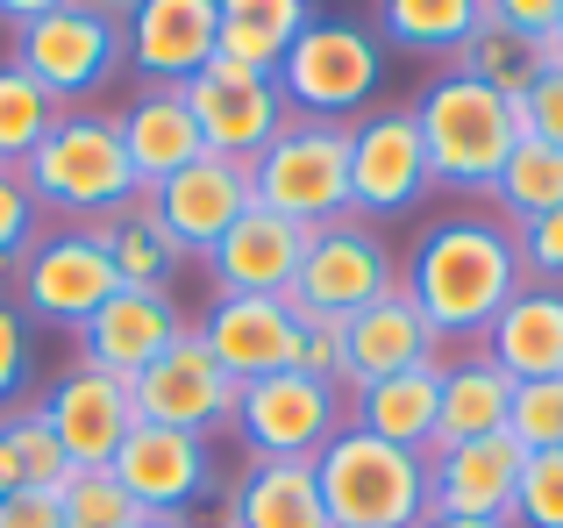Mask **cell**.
<instances>
[{
	"label": "cell",
	"instance_id": "obj_1",
	"mask_svg": "<svg viewBox=\"0 0 563 528\" xmlns=\"http://www.w3.org/2000/svg\"><path fill=\"white\" fill-rule=\"evenodd\" d=\"M399 286L428 315L435 343H485V329L499 321V307L528 286L521 278V243L499 215L456 208L442 222H428L413 237V251L399 257Z\"/></svg>",
	"mask_w": 563,
	"mask_h": 528
},
{
	"label": "cell",
	"instance_id": "obj_2",
	"mask_svg": "<svg viewBox=\"0 0 563 528\" xmlns=\"http://www.w3.org/2000/svg\"><path fill=\"white\" fill-rule=\"evenodd\" d=\"M421 122V151H428V179L456 200H485L493 179L507 172L514 143H521V108L499 100L493 86L464 79V72H435L421 94L407 100Z\"/></svg>",
	"mask_w": 563,
	"mask_h": 528
},
{
	"label": "cell",
	"instance_id": "obj_3",
	"mask_svg": "<svg viewBox=\"0 0 563 528\" xmlns=\"http://www.w3.org/2000/svg\"><path fill=\"white\" fill-rule=\"evenodd\" d=\"M22 179L36 194L43 222H79L93 229L100 215H114L122 200H136V172L122 151V122L100 108H71L51 122V136L22 157Z\"/></svg>",
	"mask_w": 563,
	"mask_h": 528
},
{
	"label": "cell",
	"instance_id": "obj_4",
	"mask_svg": "<svg viewBox=\"0 0 563 528\" xmlns=\"http://www.w3.org/2000/svg\"><path fill=\"white\" fill-rule=\"evenodd\" d=\"M385 86V43L372 22H350V14H314L300 43L278 65V94L300 122H357L378 108Z\"/></svg>",
	"mask_w": 563,
	"mask_h": 528
},
{
	"label": "cell",
	"instance_id": "obj_5",
	"mask_svg": "<svg viewBox=\"0 0 563 528\" xmlns=\"http://www.w3.org/2000/svg\"><path fill=\"white\" fill-rule=\"evenodd\" d=\"M314 486L335 528H421L428 521V458L393 450L364 429H343L321 450Z\"/></svg>",
	"mask_w": 563,
	"mask_h": 528
},
{
	"label": "cell",
	"instance_id": "obj_6",
	"mask_svg": "<svg viewBox=\"0 0 563 528\" xmlns=\"http://www.w3.org/2000/svg\"><path fill=\"white\" fill-rule=\"evenodd\" d=\"M257 208L286 215L292 229H329L350 215V129L343 122H300L292 114L257 157H250Z\"/></svg>",
	"mask_w": 563,
	"mask_h": 528
},
{
	"label": "cell",
	"instance_id": "obj_7",
	"mask_svg": "<svg viewBox=\"0 0 563 528\" xmlns=\"http://www.w3.org/2000/svg\"><path fill=\"white\" fill-rule=\"evenodd\" d=\"M8 286H14V307H22L29 329H65V336H79L86 321L114 300V286H122V278H114V264H108V251H100L93 229H79V222H43L36 243L14 257Z\"/></svg>",
	"mask_w": 563,
	"mask_h": 528
},
{
	"label": "cell",
	"instance_id": "obj_8",
	"mask_svg": "<svg viewBox=\"0 0 563 528\" xmlns=\"http://www.w3.org/2000/svg\"><path fill=\"white\" fill-rule=\"evenodd\" d=\"M14 65L29 72V79L43 86V94L57 100V108H93L100 86H114L129 72V43H122V22L100 8H86V0H65V8H51L43 22L14 29Z\"/></svg>",
	"mask_w": 563,
	"mask_h": 528
},
{
	"label": "cell",
	"instance_id": "obj_9",
	"mask_svg": "<svg viewBox=\"0 0 563 528\" xmlns=\"http://www.w3.org/2000/svg\"><path fill=\"white\" fill-rule=\"evenodd\" d=\"M343 429H350V393L321 386L307 372L250 378L243 400H235V436L264 464H314Z\"/></svg>",
	"mask_w": 563,
	"mask_h": 528
},
{
	"label": "cell",
	"instance_id": "obj_10",
	"mask_svg": "<svg viewBox=\"0 0 563 528\" xmlns=\"http://www.w3.org/2000/svg\"><path fill=\"white\" fill-rule=\"evenodd\" d=\"M399 286V257L393 243L378 237L372 222H357V215H343V222L314 229L307 237V257H300V278H292V307L300 315H364L372 300Z\"/></svg>",
	"mask_w": 563,
	"mask_h": 528
},
{
	"label": "cell",
	"instance_id": "obj_11",
	"mask_svg": "<svg viewBox=\"0 0 563 528\" xmlns=\"http://www.w3.org/2000/svg\"><path fill=\"white\" fill-rule=\"evenodd\" d=\"M435 194L421 151V122L413 108H372L350 122V215L357 222H393V215L421 208Z\"/></svg>",
	"mask_w": 563,
	"mask_h": 528
},
{
	"label": "cell",
	"instance_id": "obj_12",
	"mask_svg": "<svg viewBox=\"0 0 563 528\" xmlns=\"http://www.w3.org/2000/svg\"><path fill=\"white\" fill-rule=\"evenodd\" d=\"M129 400H136V421H151V429H186V436H207V443H214V429H235L243 386L207 358L200 329L186 321V329L157 350L151 372L129 386Z\"/></svg>",
	"mask_w": 563,
	"mask_h": 528
},
{
	"label": "cell",
	"instance_id": "obj_13",
	"mask_svg": "<svg viewBox=\"0 0 563 528\" xmlns=\"http://www.w3.org/2000/svg\"><path fill=\"white\" fill-rule=\"evenodd\" d=\"M108 472L122 479V493L151 521H179L186 507H200L207 493H221L214 443H207V436H186V429H151V421L129 429L122 458H114Z\"/></svg>",
	"mask_w": 563,
	"mask_h": 528
},
{
	"label": "cell",
	"instance_id": "obj_14",
	"mask_svg": "<svg viewBox=\"0 0 563 528\" xmlns=\"http://www.w3.org/2000/svg\"><path fill=\"white\" fill-rule=\"evenodd\" d=\"M186 108H192V129H200L207 151L243 157V165L292 122V108H286V94H278L272 72L229 65V57H214L200 79H186Z\"/></svg>",
	"mask_w": 563,
	"mask_h": 528
},
{
	"label": "cell",
	"instance_id": "obj_15",
	"mask_svg": "<svg viewBox=\"0 0 563 528\" xmlns=\"http://www.w3.org/2000/svg\"><path fill=\"white\" fill-rule=\"evenodd\" d=\"M36 415L57 429L71 472H108V464L122 458L129 429H136V400H129V386L108 378V372H93V364H79V358L36 393Z\"/></svg>",
	"mask_w": 563,
	"mask_h": 528
},
{
	"label": "cell",
	"instance_id": "obj_16",
	"mask_svg": "<svg viewBox=\"0 0 563 528\" xmlns=\"http://www.w3.org/2000/svg\"><path fill=\"white\" fill-rule=\"evenodd\" d=\"M122 43L143 86H186L221 57V8L214 0H136Z\"/></svg>",
	"mask_w": 563,
	"mask_h": 528
},
{
	"label": "cell",
	"instance_id": "obj_17",
	"mask_svg": "<svg viewBox=\"0 0 563 528\" xmlns=\"http://www.w3.org/2000/svg\"><path fill=\"white\" fill-rule=\"evenodd\" d=\"M200 343L235 386L250 378H272V372H292V350H300V307L292 300H250V293H214L200 321Z\"/></svg>",
	"mask_w": 563,
	"mask_h": 528
},
{
	"label": "cell",
	"instance_id": "obj_18",
	"mask_svg": "<svg viewBox=\"0 0 563 528\" xmlns=\"http://www.w3.org/2000/svg\"><path fill=\"white\" fill-rule=\"evenodd\" d=\"M151 200H157V215H165V229L186 243V257H207L250 208H257V186H250L243 157L207 151V157H192L186 172H172L165 186H151Z\"/></svg>",
	"mask_w": 563,
	"mask_h": 528
},
{
	"label": "cell",
	"instance_id": "obj_19",
	"mask_svg": "<svg viewBox=\"0 0 563 528\" xmlns=\"http://www.w3.org/2000/svg\"><path fill=\"white\" fill-rule=\"evenodd\" d=\"M528 450L514 436H471L428 458V515H464V521H514Z\"/></svg>",
	"mask_w": 563,
	"mask_h": 528
},
{
	"label": "cell",
	"instance_id": "obj_20",
	"mask_svg": "<svg viewBox=\"0 0 563 528\" xmlns=\"http://www.w3.org/2000/svg\"><path fill=\"white\" fill-rule=\"evenodd\" d=\"M179 300L172 293H136V286H114V300L100 307L93 321H86L71 343H79V364H93V372L122 378V386H136L143 372L157 364V350L179 336Z\"/></svg>",
	"mask_w": 563,
	"mask_h": 528
},
{
	"label": "cell",
	"instance_id": "obj_21",
	"mask_svg": "<svg viewBox=\"0 0 563 528\" xmlns=\"http://www.w3.org/2000/svg\"><path fill=\"white\" fill-rule=\"evenodd\" d=\"M307 257V229H292L286 215L250 208L229 237L207 251V272H214V293H250V300H292V278H300Z\"/></svg>",
	"mask_w": 563,
	"mask_h": 528
},
{
	"label": "cell",
	"instance_id": "obj_22",
	"mask_svg": "<svg viewBox=\"0 0 563 528\" xmlns=\"http://www.w3.org/2000/svg\"><path fill=\"white\" fill-rule=\"evenodd\" d=\"M114 122H122V151H129V172H136L143 194L165 186L172 172H186L192 157H207L192 108H186V86H136Z\"/></svg>",
	"mask_w": 563,
	"mask_h": 528
},
{
	"label": "cell",
	"instance_id": "obj_23",
	"mask_svg": "<svg viewBox=\"0 0 563 528\" xmlns=\"http://www.w3.org/2000/svg\"><path fill=\"white\" fill-rule=\"evenodd\" d=\"M435 358H442V343L428 329V315L407 300V286H393L364 315H350V393L378 386L393 372H413V364H435Z\"/></svg>",
	"mask_w": 563,
	"mask_h": 528
},
{
	"label": "cell",
	"instance_id": "obj_24",
	"mask_svg": "<svg viewBox=\"0 0 563 528\" xmlns=\"http://www.w3.org/2000/svg\"><path fill=\"white\" fill-rule=\"evenodd\" d=\"M435 415H442V358L350 393V429L378 436L393 450H413V458L435 450Z\"/></svg>",
	"mask_w": 563,
	"mask_h": 528
},
{
	"label": "cell",
	"instance_id": "obj_25",
	"mask_svg": "<svg viewBox=\"0 0 563 528\" xmlns=\"http://www.w3.org/2000/svg\"><path fill=\"white\" fill-rule=\"evenodd\" d=\"M93 237H100V251H108V264H114L122 286H136V293H172V286H179L186 243L165 229V215H157L151 194H136V200H122L114 215H100Z\"/></svg>",
	"mask_w": 563,
	"mask_h": 528
},
{
	"label": "cell",
	"instance_id": "obj_26",
	"mask_svg": "<svg viewBox=\"0 0 563 528\" xmlns=\"http://www.w3.org/2000/svg\"><path fill=\"white\" fill-rule=\"evenodd\" d=\"M478 350L507 378H563V286H521Z\"/></svg>",
	"mask_w": 563,
	"mask_h": 528
},
{
	"label": "cell",
	"instance_id": "obj_27",
	"mask_svg": "<svg viewBox=\"0 0 563 528\" xmlns=\"http://www.w3.org/2000/svg\"><path fill=\"white\" fill-rule=\"evenodd\" d=\"M507 407H514V378L485 358L478 343L442 358V415H435V450L471 443V436H507ZM428 450V458H435Z\"/></svg>",
	"mask_w": 563,
	"mask_h": 528
},
{
	"label": "cell",
	"instance_id": "obj_28",
	"mask_svg": "<svg viewBox=\"0 0 563 528\" xmlns=\"http://www.w3.org/2000/svg\"><path fill=\"white\" fill-rule=\"evenodd\" d=\"M235 501V528H335L329 507H321L314 464H264L250 458L243 472L229 479Z\"/></svg>",
	"mask_w": 563,
	"mask_h": 528
},
{
	"label": "cell",
	"instance_id": "obj_29",
	"mask_svg": "<svg viewBox=\"0 0 563 528\" xmlns=\"http://www.w3.org/2000/svg\"><path fill=\"white\" fill-rule=\"evenodd\" d=\"M556 65V51H550V36H528V29H507V22H493L485 14L478 29H471V43L450 57V72H464V79H478V86H493L499 100H514L521 108L528 94H536V79Z\"/></svg>",
	"mask_w": 563,
	"mask_h": 528
},
{
	"label": "cell",
	"instance_id": "obj_30",
	"mask_svg": "<svg viewBox=\"0 0 563 528\" xmlns=\"http://www.w3.org/2000/svg\"><path fill=\"white\" fill-rule=\"evenodd\" d=\"M221 8V57L250 72H272L286 65V51L314 29V0H214Z\"/></svg>",
	"mask_w": 563,
	"mask_h": 528
},
{
	"label": "cell",
	"instance_id": "obj_31",
	"mask_svg": "<svg viewBox=\"0 0 563 528\" xmlns=\"http://www.w3.org/2000/svg\"><path fill=\"white\" fill-rule=\"evenodd\" d=\"M485 22V0H378V43L407 57H442L450 65Z\"/></svg>",
	"mask_w": 563,
	"mask_h": 528
},
{
	"label": "cell",
	"instance_id": "obj_32",
	"mask_svg": "<svg viewBox=\"0 0 563 528\" xmlns=\"http://www.w3.org/2000/svg\"><path fill=\"white\" fill-rule=\"evenodd\" d=\"M493 215L507 229H521V222H542V215H556L563 208V151H550V143H514V157H507V172L493 179Z\"/></svg>",
	"mask_w": 563,
	"mask_h": 528
},
{
	"label": "cell",
	"instance_id": "obj_33",
	"mask_svg": "<svg viewBox=\"0 0 563 528\" xmlns=\"http://www.w3.org/2000/svg\"><path fill=\"white\" fill-rule=\"evenodd\" d=\"M57 100L43 94L36 79H29L14 57H0V165H14L22 172V157L36 151L43 136H51V122H57Z\"/></svg>",
	"mask_w": 563,
	"mask_h": 528
},
{
	"label": "cell",
	"instance_id": "obj_34",
	"mask_svg": "<svg viewBox=\"0 0 563 528\" xmlns=\"http://www.w3.org/2000/svg\"><path fill=\"white\" fill-rule=\"evenodd\" d=\"M0 436H8L14 464H22V486H36V493H65L71 486V458H65V443H57V429L36 415V400L8 407V415H0Z\"/></svg>",
	"mask_w": 563,
	"mask_h": 528
},
{
	"label": "cell",
	"instance_id": "obj_35",
	"mask_svg": "<svg viewBox=\"0 0 563 528\" xmlns=\"http://www.w3.org/2000/svg\"><path fill=\"white\" fill-rule=\"evenodd\" d=\"M57 515H65V528H143V521H151L122 493L114 472H71V486L57 493Z\"/></svg>",
	"mask_w": 563,
	"mask_h": 528
},
{
	"label": "cell",
	"instance_id": "obj_36",
	"mask_svg": "<svg viewBox=\"0 0 563 528\" xmlns=\"http://www.w3.org/2000/svg\"><path fill=\"white\" fill-rule=\"evenodd\" d=\"M507 436L536 458V450H563V378H514Z\"/></svg>",
	"mask_w": 563,
	"mask_h": 528
},
{
	"label": "cell",
	"instance_id": "obj_37",
	"mask_svg": "<svg viewBox=\"0 0 563 528\" xmlns=\"http://www.w3.org/2000/svg\"><path fill=\"white\" fill-rule=\"evenodd\" d=\"M292 372L321 378V386L350 393V321L335 315H300V350H292Z\"/></svg>",
	"mask_w": 563,
	"mask_h": 528
},
{
	"label": "cell",
	"instance_id": "obj_38",
	"mask_svg": "<svg viewBox=\"0 0 563 528\" xmlns=\"http://www.w3.org/2000/svg\"><path fill=\"white\" fill-rule=\"evenodd\" d=\"M514 528H563V450H536V458L521 464Z\"/></svg>",
	"mask_w": 563,
	"mask_h": 528
},
{
	"label": "cell",
	"instance_id": "obj_39",
	"mask_svg": "<svg viewBox=\"0 0 563 528\" xmlns=\"http://www.w3.org/2000/svg\"><path fill=\"white\" fill-rule=\"evenodd\" d=\"M36 229H43V208H36V194H29V179L14 165H0V278L36 243Z\"/></svg>",
	"mask_w": 563,
	"mask_h": 528
},
{
	"label": "cell",
	"instance_id": "obj_40",
	"mask_svg": "<svg viewBox=\"0 0 563 528\" xmlns=\"http://www.w3.org/2000/svg\"><path fill=\"white\" fill-rule=\"evenodd\" d=\"M29 372H36V329L22 321V307H14V300H0V415L22 407Z\"/></svg>",
	"mask_w": 563,
	"mask_h": 528
},
{
	"label": "cell",
	"instance_id": "obj_41",
	"mask_svg": "<svg viewBox=\"0 0 563 528\" xmlns=\"http://www.w3.org/2000/svg\"><path fill=\"white\" fill-rule=\"evenodd\" d=\"M514 243H521V278L528 286H563V208L542 215V222H521Z\"/></svg>",
	"mask_w": 563,
	"mask_h": 528
},
{
	"label": "cell",
	"instance_id": "obj_42",
	"mask_svg": "<svg viewBox=\"0 0 563 528\" xmlns=\"http://www.w3.org/2000/svg\"><path fill=\"white\" fill-rule=\"evenodd\" d=\"M521 136L563 151V65H550V72L536 79V94L521 100Z\"/></svg>",
	"mask_w": 563,
	"mask_h": 528
},
{
	"label": "cell",
	"instance_id": "obj_43",
	"mask_svg": "<svg viewBox=\"0 0 563 528\" xmlns=\"http://www.w3.org/2000/svg\"><path fill=\"white\" fill-rule=\"evenodd\" d=\"M485 14L507 22V29H528V36H556L563 0H485Z\"/></svg>",
	"mask_w": 563,
	"mask_h": 528
},
{
	"label": "cell",
	"instance_id": "obj_44",
	"mask_svg": "<svg viewBox=\"0 0 563 528\" xmlns=\"http://www.w3.org/2000/svg\"><path fill=\"white\" fill-rule=\"evenodd\" d=\"M0 528H65V515H57V493L22 486L14 501H0Z\"/></svg>",
	"mask_w": 563,
	"mask_h": 528
},
{
	"label": "cell",
	"instance_id": "obj_45",
	"mask_svg": "<svg viewBox=\"0 0 563 528\" xmlns=\"http://www.w3.org/2000/svg\"><path fill=\"white\" fill-rule=\"evenodd\" d=\"M51 8H65V0H0V22H8V29H29V22H43Z\"/></svg>",
	"mask_w": 563,
	"mask_h": 528
},
{
	"label": "cell",
	"instance_id": "obj_46",
	"mask_svg": "<svg viewBox=\"0 0 563 528\" xmlns=\"http://www.w3.org/2000/svg\"><path fill=\"white\" fill-rule=\"evenodd\" d=\"M14 493H22V464H14L8 436H0V501H14Z\"/></svg>",
	"mask_w": 563,
	"mask_h": 528
},
{
	"label": "cell",
	"instance_id": "obj_47",
	"mask_svg": "<svg viewBox=\"0 0 563 528\" xmlns=\"http://www.w3.org/2000/svg\"><path fill=\"white\" fill-rule=\"evenodd\" d=\"M421 528H514V521H464V515H428Z\"/></svg>",
	"mask_w": 563,
	"mask_h": 528
},
{
	"label": "cell",
	"instance_id": "obj_48",
	"mask_svg": "<svg viewBox=\"0 0 563 528\" xmlns=\"http://www.w3.org/2000/svg\"><path fill=\"white\" fill-rule=\"evenodd\" d=\"M86 8H100V14H114V22H129V8H136V0H86Z\"/></svg>",
	"mask_w": 563,
	"mask_h": 528
},
{
	"label": "cell",
	"instance_id": "obj_49",
	"mask_svg": "<svg viewBox=\"0 0 563 528\" xmlns=\"http://www.w3.org/2000/svg\"><path fill=\"white\" fill-rule=\"evenodd\" d=\"M550 51H556V65H563V22H556V36H550Z\"/></svg>",
	"mask_w": 563,
	"mask_h": 528
},
{
	"label": "cell",
	"instance_id": "obj_50",
	"mask_svg": "<svg viewBox=\"0 0 563 528\" xmlns=\"http://www.w3.org/2000/svg\"><path fill=\"white\" fill-rule=\"evenodd\" d=\"M143 528H179V521H143Z\"/></svg>",
	"mask_w": 563,
	"mask_h": 528
},
{
	"label": "cell",
	"instance_id": "obj_51",
	"mask_svg": "<svg viewBox=\"0 0 563 528\" xmlns=\"http://www.w3.org/2000/svg\"><path fill=\"white\" fill-rule=\"evenodd\" d=\"M0 300H8V278H0Z\"/></svg>",
	"mask_w": 563,
	"mask_h": 528
}]
</instances>
